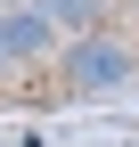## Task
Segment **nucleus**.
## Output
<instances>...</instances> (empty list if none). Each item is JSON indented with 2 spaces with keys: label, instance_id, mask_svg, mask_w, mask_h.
I'll return each mask as SVG.
<instances>
[{
  "label": "nucleus",
  "instance_id": "f257e3e1",
  "mask_svg": "<svg viewBox=\"0 0 139 147\" xmlns=\"http://www.w3.org/2000/svg\"><path fill=\"white\" fill-rule=\"evenodd\" d=\"M57 82L74 90V98H115V90L139 82V57L115 33H74V41L57 49Z\"/></svg>",
  "mask_w": 139,
  "mask_h": 147
},
{
  "label": "nucleus",
  "instance_id": "39448f33",
  "mask_svg": "<svg viewBox=\"0 0 139 147\" xmlns=\"http://www.w3.org/2000/svg\"><path fill=\"white\" fill-rule=\"evenodd\" d=\"M0 8H16V0H0Z\"/></svg>",
  "mask_w": 139,
  "mask_h": 147
},
{
  "label": "nucleus",
  "instance_id": "7ed1b4c3",
  "mask_svg": "<svg viewBox=\"0 0 139 147\" xmlns=\"http://www.w3.org/2000/svg\"><path fill=\"white\" fill-rule=\"evenodd\" d=\"M33 8H41L65 41H74V33H107V0H33Z\"/></svg>",
  "mask_w": 139,
  "mask_h": 147
},
{
  "label": "nucleus",
  "instance_id": "f03ea898",
  "mask_svg": "<svg viewBox=\"0 0 139 147\" xmlns=\"http://www.w3.org/2000/svg\"><path fill=\"white\" fill-rule=\"evenodd\" d=\"M0 41H8V65H41V57L65 49V33L49 25L33 0H16V8H0Z\"/></svg>",
  "mask_w": 139,
  "mask_h": 147
},
{
  "label": "nucleus",
  "instance_id": "20e7f679",
  "mask_svg": "<svg viewBox=\"0 0 139 147\" xmlns=\"http://www.w3.org/2000/svg\"><path fill=\"white\" fill-rule=\"evenodd\" d=\"M0 74H8V41H0Z\"/></svg>",
  "mask_w": 139,
  "mask_h": 147
}]
</instances>
